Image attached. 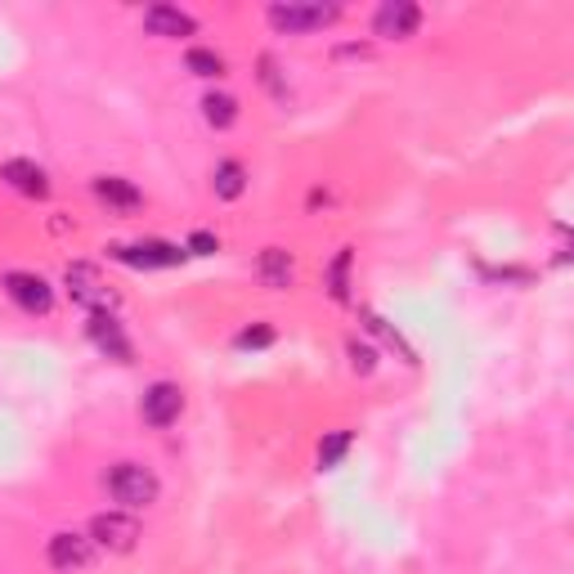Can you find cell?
I'll return each mask as SVG.
<instances>
[{"label":"cell","instance_id":"cell-1","mask_svg":"<svg viewBox=\"0 0 574 574\" xmlns=\"http://www.w3.org/2000/svg\"><path fill=\"white\" fill-rule=\"evenodd\" d=\"M341 10L337 5H319V0H274L270 5V27L274 32H315V27H328Z\"/></svg>","mask_w":574,"mask_h":574},{"label":"cell","instance_id":"cell-2","mask_svg":"<svg viewBox=\"0 0 574 574\" xmlns=\"http://www.w3.org/2000/svg\"><path fill=\"white\" fill-rule=\"evenodd\" d=\"M108 493L118 499L122 508H148L158 499V476L139 463H118L108 472Z\"/></svg>","mask_w":574,"mask_h":574},{"label":"cell","instance_id":"cell-3","mask_svg":"<svg viewBox=\"0 0 574 574\" xmlns=\"http://www.w3.org/2000/svg\"><path fill=\"white\" fill-rule=\"evenodd\" d=\"M63 288H68V296H72L76 305H86L90 315H103L108 305H112V292H108V283L99 279L95 265H68Z\"/></svg>","mask_w":574,"mask_h":574},{"label":"cell","instance_id":"cell-4","mask_svg":"<svg viewBox=\"0 0 574 574\" xmlns=\"http://www.w3.org/2000/svg\"><path fill=\"white\" fill-rule=\"evenodd\" d=\"M90 544L108 552H131L139 544V521L126 512H103L90 521Z\"/></svg>","mask_w":574,"mask_h":574},{"label":"cell","instance_id":"cell-5","mask_svg":"<svg viewBox=\"0 0 574 574\" xmlns=\"http://www.w3.org/2000/svg\"><path fill=\"white\" fill-rule=\"evenodd\" d=\"M5 292H10V301L19 305V310H27V315H50V305H54V288L41 274H27V270L5 274Z\"/></svg>","mask_w":574,"mask_h":574},{"label":"cell","instance_id":"cell-6","mask_svg":"<svg viewBox=\"0 0 574 574\" xmlns=\"http://www.w3.org/2000/svg\"><path fill=\"white\" fill-rule=\"evenodd\" d=\"M180 408H184V395H180L175 381H152V387L144 391V404H139L148 427H171L180 417Z\"/></svg>","mask_w":574,"mask_h":574},{"label":"cell","instance_id":"cell-7","mask_svg":"<svg viewBox=\"0 0 574 574\" xmlns=\"http://www.w3.org/2000/svg\"><path fill=\"white\" fill-rule=\"evenodd\" d=\"M112 260L131 265V270H162V265H180L184 252L171 243H122L112 247Z\"/></svg>","mask_w":574,"mask_h":574},{"label":"cell","instance_id":"cell-8","mask_svg":"<svg viewBox=\"0 0 574 574\" xmlns=\"http://www.w3.org/2000/svg\"><path fill=\"white\" fill-rule=\"evenodd\" d=\"M50 565L54 570H63V574H72V570H86L90 561H95V544L86 539V534H72V529H63V534H54L50 539Z\"/></svg>","mask_w":574,"mask_h":574},{"label":"cell","instance_id":"cell-9","mask_svg":"<svg viewBox=\"0 0 574 574\" xmlns=\"http://www.w3.org/2000/svg\"><path fill=\"white\" fill-rule=\"evenodd\" d=\"M417 23H423V10L413 0H387L377 14H373V32L377 36H413Z\"/></svg>","mask_w":574,"mask_h":574},{"label":"cell","instance_id":"cell-10","mask_svg":"<svg viewBox=\"0 0 574 574\" xmlns=\"http://www.w3.org/2000/svg\"><path fill=\"white\" fill-rule=\"evenodd\" d=\"M0 180H10V188L23 194V198H50V175L36 162H27V158L5 162V167H0Z\"/></svg>","mask_w":574,"mask_h":574},{"label":"cell","instance_id":"cell-11","mask_svg":"<svg viewBox=\"0 0 574 574\" xmlns=\"http://www.w3.org/2000/svg\"><path fill=\"white\" fill-rule=\"evenodd\" d=\"M144 27H148L152 36H171V41H180V36H194V32H198L194 14H184V10H175V5H148V10H144Z\"/></svg>","mask_w":574,"mask_h":574},{"label":"cell","instance_id":"cell-12","mask_svg":"<svg viewBox=\"0 0 574 574\" xmlns=\"http://www.w3.org/2000/svg\"><path fill=\"white\" fill-rule=\"evenodd\" d=\"M86 332H90V341H95V346H99L103 355H112V359H122V364H131V341H126L122 323L112 319V315H90Z\"/></svg>","mask_w":574,"mask_h":574},{"label":"cell","instance_id":"cell-13","mask_svg":"<svg viewBox=\"0 0 574 574\" xmlns=\"http://www.w3.org/2000/svg\"><path fill=\"white\" fill-rule=\"evenodd\" d=\"M95 198L108 203V207H118V211H135L144 203V194L131 180H122V175H99L95 180Z\"/></svg>","mask_w":574,"mask_h":574},{"label":"cell","instance_id":"cell-14","mask_svg":"<svg viewBox=\"0 0 574 574\" xmlns=\"http://www.w3.org/2000/svg\"><path fill=\"white\" fill-rule=\"evenodd\" d=\"M256 270H260V279H265V288H288V283H292V256H288L283 247H265Z\"/></svg>","mask_w":574,"mask_h":574},{"label":"cell","instance_id":"cell-15","mask_svg":"<svg viewBox=\"0 0 574 574\" xmlns=\"http://www.w3.org/2000/svg\"><path fill=\"white\" fill-rule=\"evenodd\" d=\"M203 118L211 122V126H234L239 122V99H229V95H207L203 99Z\"/></svg>","mask_w":574,"mask_h":574},{"label":"cell","instance_id":"cell-16","mask_svg":"<svg viewBox=\"0 0 574 574\" xmlns=\"http://www.w3.org/2000/svg\"><path fill=\"white\" fill-rule=\"evenodd\" d=\"M211 184H216V194H220V198H239L243 188H247V171H243L239 162H220L216 175H211Z\"/></svg>","mask_w":574,"mask_h":574},{"label":"cell","instance_id":"cell-17","mask_svg":"<svg viewBox=\"0 0 574 574\" xmlns=\"http://www.w3.org/2000/svg\"><path fill=\"white\" fill-rule=\"evenodd\" d=\"M351 247H341L337 252V260H332V270H328V292L337 296V301H346L351 296Z\"/></svg>","mask_w":574,"mask_h":574},{"label":"cell","instance_id":"cell-18","mask_svg":"<svg viewBox=\"0 0 574 574\" xmlns=\"http://www.w3.org/2000/svg\"><path fill=\"white\" fill-rule=\"evenodd\" d=\"M184 63H188V72H194V76H220L224 72V59L216 50H188Z\"/></svg>","mask_w":574,"mask_h":574},{"label":"cell","instance_id":"cell-19","mask_svg":"<svg viewBox=\"0 0 574 574\" xmlns=\"http://www.w3.org/2000/svg\"><path fill=\"white\" fill-rule=\"evenodd\" d=\"M346 449H351V431H332V436L319 444V467H337L341 457H346Z\"/></svg>","mask_w":574,"mask_h":574},{"label":"cell","instance_id":"cell-20","mask_svg":"<svg viewBox=\"0 0 574 574\" xmlns=\"http://www.w3.org/2000/svg\"><path fill=\"white\" fill-rule=\"evenodd\" d=\"M234 346H239V351H265V346H274V328H265V323L243 328V332L234 337Z\"/></svg>","mask_w":574,"mask_h":574},{"label":"cell","instance_id":"cell-21","mask_svg":"<svg viewBox=\"0 0 574 574\" xmlns=\"http://www.w3.org/2000/svg\"><path fill=\"white\" fill-rule=\"evenodd\" d=\"M364 319H368V328H373V332H377V337H381V341H391V346H395V351H400V355H404V359H413V351H408V346H404V341H400V332H395V328H391V323H381V319H377V315H364Z\"/></svg>","mask_w":574,"mask_h":574},{"label":"cell","instance_id":"cell-22","mask_svg":"<svg viewBox=\"0 0 574 574\" xmlns=\"http://www.w3.org/2000/svg\"><path fill=\"white\" fill-rule=\"evenodd\" d=\"M188 252H194V256H216V252H220V243H216V234H207V229H198V234L188 239Z\"/></svg>","mask_w":574,"mask_h":574},{"label":"cell","instance_id":"cell-23","mask_svg":"<svg viewBox=\"0 0 574 574\" xmlns=\"http://www.w3.org/2000/svg\"><path fill=\"white\" fill-rule=\"evenodd\" d=\"M351 364H355L359 373H373V351L359 346V341H351Z\"/></svg>","mask_w":574,"mask_h":574}]
</instances>
